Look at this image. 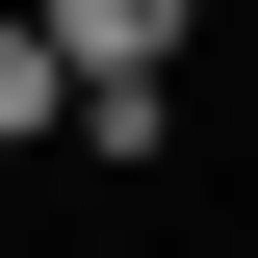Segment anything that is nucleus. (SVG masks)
<instances>
[{
	"label": "nucleus",
	"instance_id": "obj_2",
	"mask_svg": "<svg viewBox=\"0 0 258 258\" xmlns=\"http://www.w3.org/2000/svg\"><path fill=\"white\" fill-rule=\"evenodd\" d=\"M52 129H78V52L26 26V0H0V155H52Z\"/></svg>",
	"mask_w": 258,
	"mask_h": 258
},
{
	"label": "nucleus",
	"instance_id": "obj_1",
	"mask_svg": "<svg viewBox=\"0 0 258 258\" xmlns=\"http://www.w3.org/2000/svg\"><path fill=\"white\" fill-rule=\"evenodd\" d=\"M26 26L78 52V155H155V52H181V0H26Z\"/></svg>",
	"mask_w": 258,
	"mask_h": 258
}]
</instances>
